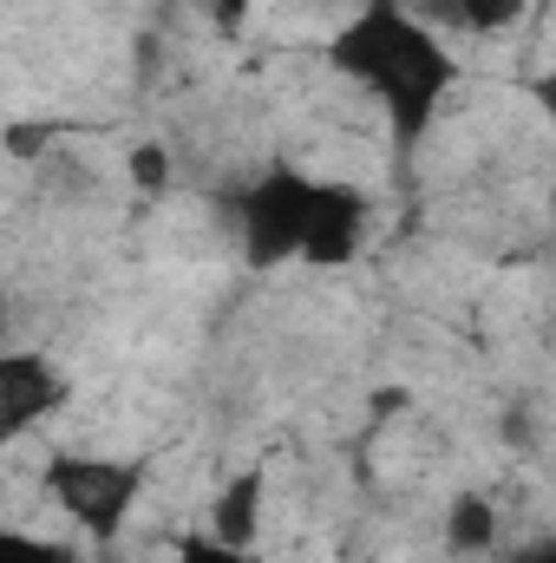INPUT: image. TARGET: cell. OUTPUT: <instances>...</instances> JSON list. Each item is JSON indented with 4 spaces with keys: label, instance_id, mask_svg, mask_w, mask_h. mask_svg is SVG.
Masks as SVG:
<instances>
[{
    "label": "cell",
    "instance_id": "8992f818",
    "mask_svg": "<svg viewBox=\"0 0 556 563\" xmlns=\"http://www.w3.org/2000/svg\"><path fill=\"white\" fill-rule=\"evenodd\" d=\"M210 531H216L223 544L256 551V538H263V472H243V478H230V485L216 492V505H210Z\"/></svg>",
    "mask_w": 556,
    "mask_h": 563
},
{
    "label": "cell",
    "instance_id": "4fadbf2b",
    "mask_svg": "<svg viewBox=\"0 0 556 563\" xmlns=\"http://www.w3.org/2000/svg\"><path fill=\"white\" fill-rule=\"evenodd\" d=\"M210 13H216V26H223V33H236V26H243V13H249V0H210Z\"/></svg>",
    "mask_w": 556,
    "mask_h": 563
},
{
    "label": "cell",
    "instance_id": "30bf717a",
    "mask_svg": "<svg viewBox=\"0 0 556 563\" xmlns=\"http://www.w3.org/2000/svg\"><path fill=\"white\" fill-rule=\"evenodd\" d=\"M177 563H256V551H243V544H223L216 531H190V538L177 544Z\"/></svg>",
    "mask_w": 556,
    "mask_h": 563
},
{
    "label": "cell",
    "instance_id": "7c38bea8",
    "mask_svg": "<svg viewBox=\"0 0 556 563\" xmlns=\"http://www.w3.org/2000/svg\"><path fill=\"white\" fill-rule=\"evenodd\" d=\"M531 99H537V112H544V125L556 132V66L544 73V79H537V86H531Z\"/></svg>",
    "mask_w": 556,
    "mask_h": 563
},
{
    "label": "cell",
    "instance_id": "52a82bcc",
    "mask_svg": "<svg viewBox=\"0 0 556 563\" xmlns=\"http://www.w3.org/2000/svg\"><path fill=\"white\" fill-rule=\"evenodd\" d=\"M413 13L452 33H504L511 20H524V0H419Z\"/></svg>",
    "mask_w": 556,
    "mask_h": 563
},
{
    "label": "cell",
    "instance_id": "9c48e42d",
    "mask_svg": "<svg viewBox=\"0 0 556 563\" xmlns=\"http://www.w3.org/2000/svg\"><path fill=\"white\" fill-rule=\"evenodd\" d=\"M0 563H79V551H73V544H46V538L13 531V538H0Z\"/></svg>",
    "mask_w": 556,
    "mask_h": 563
},
{
    "label": "cell",
    "instance_id": "5b68a950",
    "mask_svg": "<svg viewBox=\"0 0 556 563\" xmlns=\"http://www.w3.org/2000/svg\"><path fill=\"white\" fill-rule=\"evenodd\" d=\"M66 407V374L40 354H7L0 361V439H20L46 413Z\"/></svg>",
    "mask_w": 556,
    "mask_h": 563
},
{
    "label": "cell",
    "instance_id": "8fae6325",
    "mask_svg": "<svg viewBox=\"0 0 556 563\" xmlns=\"http://www.w3.org/2000/svg\"><path fill=\"white\" fill-rule=\"evenodd\" d=\"M132 184H138V190H164V184H170V151H164V144H138V151H132Z\"/></svg>",
    "mask_w": 556,
    "mask_h": 563
},
{
    "label": "cell",
    "instance_id": "7a4b0ae2",
    "mask_svg": "<svg viewBox=\"0 0 556 563\" xmlns=\"http://www.w3.org/2000/svg\"><path fill=\"white\" fill-rule=\"evenodd\" d=\"M46 492L53 505L99 544H112L132 518L144 492V465L138 459H92V452H53L46 459Z\"/></svg>",
    "mask_w": 556,
    "mask_h": 563
},
{
    "label": "cell",
    "instance_id": "3957f363",
    "mask_svg": "<svg viewBox=\"0 0 556 563\" xmlns=\"http://www.w3.org/2000/svg\"><path fill=\"white\" fill-rule=\"evenodd\" d=\"M314 197H321V177L294 170V164H269L243 203H236V230H243V256L256 269H276L294 263L308 250V217H314Z\"/></svg>",
    "mask_w": 556,
    "mask_h": 563
},
{
    "label": "cell",
    "instance_id": "277c9868",
    "mask_svg": "<svg viewBox=\"0 0 556 563\" xmlns=\"http://www.w3.org/2000/svg\"><path fill=\"white\" fill-rule=\"evenodd\" d=\"M360 236H367V197H360L354 184H341V177H321V197H314V217H308V250H301V263L341 269V263H354Z\"/></svg>",
    "mask_w": 556,
    "mask_h": 563
},
{
    "label": "cell",
    "instance_id": "5bb4252c",
    "mask_svg": "<svg viewBox=\"0 0 556 563\" xmlns=\"http://www.w3.org/2000/svg\"><path fill=\"white\" fill-rule=\"evenodd\" d=\"M511 563H556V538H537V544H524Z\"/></svg>",
    "mask_w": 556,
    "mask_h": 563
},
{
    "label": "cell",
    "instance_id": "ba28073f",
    "mask_svg": "<svg viewBox=\"0 0 556 563\" xmlns=\"http://www.w3.org/2000/svg\"><path fill=\"white\" fill-rule=\"evenodd\" d=\"M445 544H452L458 558L491 551V544H498V511H491V498H478V492L452 498V511H445Z\"/></svg>",
    "mask_w": 556,
    "mask_h": 563
},
{
    "label": "cell",
    "instance_id": "6da1fadb",
    "mask_svg": "<svg viewBox=\"0 0 556 563\" xmlns=\"http://www.w3.org/2000/svg\"><path fill=\"white\" fill-rule=\"evenodd\" d=\"M327 59H334V73H347L354 86H367L380 99V112H387L400 144H413L438 119V106H445V92L458 79V59L445 53V40L400 0H367L334 33Z\"/></svg>",
    "mask_w": 556,
    "mask_h": 563
}]
</instances>
